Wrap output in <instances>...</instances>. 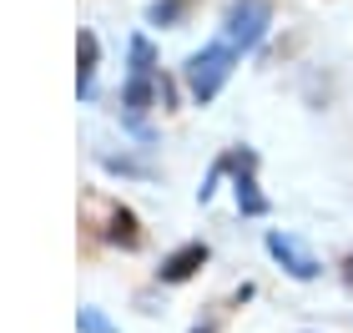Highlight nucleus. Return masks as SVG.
I'll use <instances>...</instances> for the list:
<instances>
[{
	"instance_id": "1",
	"label": "nucleus",
	"mask_w": 353,
	"mask_h": 333,
	"mask_svg": "<svg viewBox=\"0 0 353 333\" xmlns=\"http://www.w3.org/2000/svg\"><path fill=\"white\" fill-rule=\"evenodd\" d=\"M81 228L86 237H96V243H111V248H141V222L132 208H121L117 197L106 192H86L81 197Z\"/></svg>"
},
{
	"instance_id": "2",
	"label": "nucleus",
	"mask_w": 353,
	"mask_h": 333,
	"mask_svg": "<svg viewBox=\"0 0 353 333\" xmlns=\"http://www.w3.org/2000/svg\"><path fill=\"white\" fill-rule=\"evenodd\" d=\"M232 61H237V51H232L228 41H217V46H207V51L192 56V61H187V86H192V97H197V101H212L217 91H222V81H228Z\"/></svg>"
},
{
	"instance_id": "3",
	"label": "nucleus",
	"mask_w": 353,
	"mask_h": 333,
	"mask_svg": "<svg viewBox=\"0 0 353 333\" xmlns=\"http://www.w3.org/2000/svg\"><path fill=\"white\" fill-rule=\"evenodd\" d=\"M268 21H272L268 0H237V6L228 10V36H222V41H228L232 51H252V46L263 41Z\"/></svg>"
},
{
	"instance_id": "4",
	"label": "nucleus",
	"mask_w": 353,
	"mask_h": 333,
	"mask_svg": "<svg viewBox=\"0 0 353 333\" xmlns=\"http://www.w3.org/2000/svg\"><path fill=\"white\" fill-rule=\"evenodd\" d=\"M222 167H228V172H237V208H243L248 217H263V212H268V197L258 192V182H252V167H258V157L237 147V152H228V157H222Z\"/></svg>"
},
{
	"instance_id": "5",
	"label": "nucleus",
	"mask_w": 353,
	"mask_h": 333,
	"mask_svg": "<svg viewBox=\"0 0 353 333\" xmlns=\"http://www.w3.org/2000/svg\"><path fill=\"white\" fill-rule=\"evenodd\" d=\"M268 252H272V258H278V263H283L293 278H303V283H308V278H318V258H313L308 248H298L288 232H268Z\"/></svg>"
},
{
	"instance_id": "6",
	"label": "nucleus",
	"mask_w": 353,
	"mask_h": 333,
	"mask_svg": "<svg viewBox=\"0 0 353 333\" xmlns=\"http://www.w3.org/2000/svg\"><path fill=\"white\" fill-rule=\"evenodd\" d=\"M202 263H207V243H187V248H176L172 258L157 268V278H162V283H187Z\"/></svg>"
},
{
	"instance_id": "7",
	"label": "nucleus",
	"mask_w": 353,
	"mask_h": 333,
	"mask_svg": "<svg viewBox=\"0 0 353 333\" xmlns=\"http://www.w3.org/2000/svg\"><path fill=\"white\" fill-rule=\"evenodd\" d=\"M248 298H252V283H243V288H232L228 298H217V303L207 308V319H197V323H192V333H222V328H228V319H232V313L248 303Z\"/></svg>"
},
{
	"instance_id": "8",
	"label": "nucleus",
	"mask_w": 353,
	"mask_h": 333,
	"mask_svg": "<svg viewBox=\"0 0 353 333\" xmlns=\"http://www.w3.org/2000/svg\"><path fill=\"white\" fill-rule=\"evenodd\" d=\"M91 71H96V36L81 30V41H76V81H81V91L91 86Z\"/></svg>"
},
{
	"instance_id": "9",
	"label": "nucleus",
	"mask_w": 353,
	"mask_h": 333,
	"mask_svg": "<svg viewBox=\"0 0 353 333\" xmlns=\"http://www.w3.org/2000/svg\"><path fill=\"white\" fill-rule=\"evenodd\" d=\"M187 6H192V0H157V6H152L147 15H152V26H172V21H176V15H182Z\"/></svg>"
},
{
	"instance_id": "10",
	"label": "nucleus",
	"mask_w": 353,
	"mask_h": 333,
	"mask_svg": "<svg viewBox=\"0 0 353 333\" xmlns=\"http://www.w3.org/2000/svg\"><path fill=\"white\" fill-rule=\"evenodd\" d=\"M76 323H81V333H117V328H111L96 308H81V319H76Z\"/></svg>"
},
{
	"instance_id": "11",
	"label": "nucleus",
	"mask_w": 353,
	"mask_h": 333,
	"mask_svg": "<svg viewBox=\"0 0 353 333\" xmlns=\"http://www.w3.org/2000/svg\"><path fill=\"white\" fill-rule=\"evenodd\" d=\"M343 283H348V288H353V252H348V258H343Z\"/></svg>"
}]
</instances>
